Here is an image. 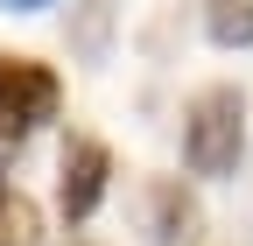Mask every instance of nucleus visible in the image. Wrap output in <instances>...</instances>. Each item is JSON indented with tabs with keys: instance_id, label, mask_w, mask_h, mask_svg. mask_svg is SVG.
<instances>
[{
	"instance_id": "nucleus-3",
	"label": "nucleus",
	"mask_w": 253,
	"mask_h": 246,
	"mask_svg": "<svg viewBox=\"0 0 253 246\" xmlns=\"http://www.w3.org/2000/svg\"><path fill=\"white\" fill-rule=\"evenodd\" d=\"M106 183H113V155H106V141H71L63 148V169H56V204H63V218L84 225L91 211L106 204Z\"/></svg>"
},
{
	"instance_id": "nucleus-7",
	"label": "nucleus",
	"mask_w": 253,
	"mask_h": 246,
	"mask_svg": "<svg viewBox=\"0 0 253 246\" xmlns=\"http://www.w3.org/2000/svg\"><path fill=\"white\" fill-rule=\"evenodd\" d=\"M42 218H36V204H28L21 190H7L0 183V246H36Z\"/></svg>"
},
{
	"instance_id": "nucleus-6",
	"label": "nucleus",
	"mask_w": 253,
	"mask_h": 246,
	"mask_svg": "<svg viewBox=\"0 0 253 246\" xmlns=\"http://www.w3.org/2000/svg\"><path fill=\"white\" fill-rule=\"evenodd\" d=\"M204 36L218 49H253V0H211L204 7Z\"/></svg>"
},
{
	"instance_id": "nucleus-5",
	"label": "nucleus",
	"mask_w": 253,
	"mask_h": 246,
	"mask_svg": "<svg viewBox=\"0 0 253 246\" xmlns=\"http://www.w3.org/2000/svg\"><path fill=\"white\" fill-rule=\"evenodd\" d=\"M113 28H120V0H78L71 7V56L78 64H106Z\"/></svg>"
},
{
	"instance_id": "nucleus-4",
	"label": "nucleus",
	"mask_w": 253,
	"mask_h": 246,
	"mask_svg": "<svg viewBox=\"0 0 253 246\" xmlns=\"http://www.w3.org/2000/svg\"><path fill=\"white\" fill-rule=\"evenodd\" d=\"M148 232H155V246H197L204 218H197V204L183 197V183H155L148 190Z\"/></svg>"
},
{
	"instance_id": "nucleus-2",
	"label": "nucleus",
	"mask_w": 253,
	"mask_h": 246,
	"mask_svg": "<svg viewBox=\"0 0 253 246\" xmlns=\"http://www.w3.org/2000/svg\"><path fill=\"white\" fill-rule=\"evenodd\" d=\"M56 106H63V84H56L49 64H36V56H0V162L42 120H56Z\"/></svg>"
},
{
	"instance_id": "nucleus-1",
	"label": "nucleus",
	"mask_w": 253,
	"mask_h": 246,
	"mask_svg": "<svg viewBox=\"0 0 253 246\" xmlns=\"http://www.w3.org/2000/svg\"><path fill=\"white\" fill-rule=\"evenodd\" d=\"M239 155H246V99L232 84L197 91L190 113H183V162L197 176H232Z\"/></svg>"
},
{
	"instance_id": "nucleus-8",
	"label": "nucleus",
	"mask_w": 253,
	"mask_h": 246,
	"mask_svg": "<svg viewBox=\"0 0 253 246\" xmlns=\"http://www.w3.org/2000/svg\"><path fill=\"white\" fill-rule=\"evenodd\" d=\"M36 7H49V0H0V14H36Z\"/></svg>"
}]
</instances>
